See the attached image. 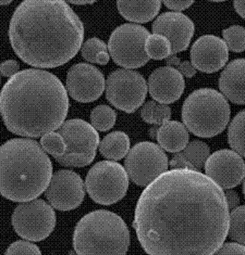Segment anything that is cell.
Masks as SVG:
<instances>
[{
    "label": "cell",
    "mask_w": 245,
    "mask_h": 255,
    "mask_svg": "<svg viewBox=\"0 0 245 255\" xmlns=\"http://www.w3.org/2000/svg\"><path fill=\"white\" fill-rule=\"evenodd\" d=\"M133 227L148 255H214L229 233L230 208L208 175L171 169L142 192Z\"/></svg>",
    "instance_id": "cell-1"
},
{
    "label": "cell",
    "mask_w": 245,
    "mask_h": 255,
    "mask_svg": "<svg viewBox=\"0 0 245 255\" xmlns=\"http://www.w3.org/2000/svg\"><path fill=\"white\" fill-rule=\"evenodd\" d=\"M8 37L28 65L56 68L79 52L84 27L66 0H23L10 19Z\"/></svg>",
    "instance_id": "cell-2"
},
{
    "label": "cell",
    "mask_w": 245,
    "mask_h": 255,
    "mask_svg": "<svg viewBox=\"0 0 245 255\" xmlns=\"http://www.w3.org/2000/svg\"><path fill=\"white\" fill-rule=\"evenodd\" d=\"M69 93L47 71L22 70L6 82L0 94V112L7 130L38 138L60 129L69 112Z\"/></svg>",
    "instance_id": "cell-3"
},
{
    "label": "cell",
    "mask_w": 245,
    "mask_h": 255,
    "mask_svg": "<svg viewBox=\"0 0 245 255\" xmlns=\"http://www.w3.org/2000/svg\"><path fill=\"white\" fill-rule=\"evenodd\" d=\"M0 156V191L4 198L29 202L46 191L53 176V165L38 142L9 139L1 146Z\"/></svg>",
    "instance_id": "cell-4"
},
{
    "label": "cell",
    "mask_w": 245,
    "mask_h": 255,
    "mask_svg": "<svg viewBox=\"0 0 245 255\" xmlns=\"http://www.w3.org/2000/svg\"><path fill=\"white\" fill-rule=\"evenodd\" d=\"M130 231L119 215L98 210L84 215L73 233V249L77 255H126Z\"/></svg>",
    "instance_id": "cell-5"
},
{
    "label": "cell",
    "mask_w": 245,
    "mask_h": 255,
    "mask_svg": "<svg viewBox=\"0 0 245 255\" xmlns=\"http://www.w3.org/2000/svg\"><path fill=\"white\" fill-rule=\"evenodd\" d=\"M231 117V108L224 95L212 88H200L188 96L181 109L186 128L200 137L220 134Z\"/></svg>",
    "instance_id": "cell-6"
},
{
    "label": "cell",
    "mask_w": 245,
    "mask_h": 255,
    "mask_svg": "<svg viewBox=\"0 0 245 255\" xmlns=\"http://www.w3.org/2000/svg\"><path fill=\"white\" fill-rule=\"evenodd\" d=\"M68 145L66 153L55 160L66 167H84L94 160L99 147V134L92 125L82 119L64 122L59 129Z\"/></svg>",
    "instance_id": "cell-7"
},
{
    "label": "cell",
    "mask_w": 245,
    "mask_h": 255,
    "mask_svg": "<svg viewBox=\"0 0 245 255\" xmlns=\"http://www.w3.org/2000/svg\"><path fill=\"white\" fill-rule=\"evenodd\" d=\"M85 188L93 202L101 205H111L126 195L129 175L125 167L117 161H99L89 170Z\"/></svg>",
    "instance_id": "cell-8"
},
{
    "label": "cell",
    "mask_w": 245,
    "mask_h": 255,
    "mask_svg": "<svg viewBox=\"0 0 245 255\" xmlns=\"http://www.w3.org/2000/svg\"><path fill=\"white\" fill-rule=\"evenodd\" d=\"M150 35L146 27L137 23H124L117 27L108 40V51L120 67L136 69L146 65L150 58L145 45Z\"/></svg>",
    "instance_id": "cell-9"
},
{
    "label": "cell",
    "mask_w": 245,
    "mask_h": 255,
    "mask_svg": "<svg viewBox=\"0 0 245 255\" xmlns=\"http://www.w3.org/2000/svg\"><path fill=\"white\" fill-rule=\"evenodd\" d=\"M53 206L43 200H32L18 205L11 216L15 232L29 242L46 240L56 227V214Z\"/></svg>",
    "instance_id": "cell-10"
},
{
    "label": "cell",
    "mask_w": 245,
    "mask_h": 255,
    "mask_svg": "<svg viewBox=\"0 0 245 255\" xmlns=\"http://www.w3.org/2000/svg\"><path fill=\"white\" fill-rule=\"evenodd\" d=\"M148 86L142 74L132 69H119L106 81V98L114 107L135 113L146 101Z\"/></svg>",
    "instance_id": "cell-11"
},
{
    "label": "cell",
    "mask_w": 245,
    "mask_h": 255,
    "mask_svg": "<svg viewBox=\"0 0 245 255\" xmlns=\"http://www.w3.org/2000/svg\"><path fill=\"white\" fill-rule=\"evenodd\" d=\"M124 167L132 181L139 187H147L167 171L168 160L163 148L154 142L144 141L130 149Z\"/></svg>",
    "instance_id": "cell-12"
},
{
    "label": "cell",
    "mask_w": 245,
    "mask_h": 255,
    "mask_svg": "<svg viewBox=\"0 0 245 255\" xmlns=\"http://www.w3.org/2000/svg\"><path fill=\"white\" fill-rule=\"evenodd\" d=\"M85 188L77 173L72 170H60L52 176L45 196L53 208L68 212L79 207L83 202Z\"/></svg>",
    "instance_id": "cell-13"
},
{
    "label": "cell",
    "mask_w": 245,
    "mask_h": 255,
    "mask_svg": "<svg viewBox=\"0 0 245 255\" xmlns=\"http://www.w3.org/2000/svg\"><path fill=\"white\" fill-rule=\"evenodd\" d=\"M66 88L74 101L89 103L106 90V80L99 69L88 63H76L68 71Z\"/></svg>",
    "instance_id": "cell-14"
},
{
    "label": "cell",
    "mask_w": 245,
    "mask_h": 255,
    "mask_svg": "<svg viewBox=\"0 0 245 255\" xmlns=\"http://www.w3.org/2000/svg\"><path fill=\"white\" fill-rule=\"evenodd\" d=\"M206 175L223 189L235 188L244 180L245 163L236 151L221 149L209 156L205 164Z\"/></svg>",
    "instance_id": "cell-15"
},
{
    "label": "cell",
    "mask_w": 245,
    "mask_h": 255,
    "mask_svg": "<svg viewBox=\"0 0 245 255\" xmlns=\"http://www.w3.org/2000/svg\"><path fill=\"white\" fill-rule=\"evenodd\" d=\"M190 56L196 70L212 74L225 66L229 59V47L225 40L219 36L206 34L193 43Z\"/></svg>",
    "instance_id": "cell-16"
},
{
    "label": "cell",
    "mask_w": 245,
    "mask_h": 255,
    "mask_svg": "<svg viewBox=\"0 0 245 255\" xmlns=\"http://www.w3.org/2000/svg\"><path fill=\"white\" fill-rule=\"evenodd\" d=\"M154 34H162L168 38L172 46V54L186 50L194 34V23L188 16L179 11L160 14L153 22Z\"/></svg>",
    "instance_id": "cell-17"
},
{
    "label": "cell",
    "mask_w": 245,
    "mask_h": 255,
    "mask_svg": "<svg viewBox=\"0 0 245 255\" xmlns=\"http://www.w3.org/2000/svg\"><path fill=\"white\" fill-rule=\"evenodd\" d=\"M185 81L183 74L173 66L158 68L148 78V90L153 99L160 103L170 104L183 94Z\"/></svg>",
    "instance_id": "cell-18"
},
{
    "label": "cell",
    "mask_w": 245,
    "mask_h": 255,
    "mask_svg": "<svg viewBox=\"0 0 245 255\" xmlns=\"http://www.w3.org/2000/svg\"><path fill=\"white\" fill-rule=\"evenodd\" d=\"M219 89L234 104H245V59L234 60L220 74Z\"/></svg>",
    "instance_id": "cell-19"
},
{
    "label": "cell",
    "mask_w": 245,
    "mask_h": 255,
    "mask_svg": "<svg viewBox=\"0 0 245 255\" xmlns=\"http://www.w3.org/2000/svg\"><path fill=\"white\" fill-rule=\"evenodd\" d=\"M119 14L131 22L146 23L158 16L161 0H117Z\"/></svg>",
    "instance_id": "cell-20"
},
{
    "label": "cell",
    "mask_w": 245,
    "mask_h": 255,
    "mask_svg": "<svg viewBox=\"0 0 245 255\" xmlns=\"http://www.w3.org/2000/svg\"><path fill=\"white\" fill-rule=\"evenodd\" d=\"M210 156V148L201 140L189 142L185 148L173 156L170 169H192L200 171Z\"/></svg>",
    "instance_id": "cell-21"
},
{
    "label": "cell",
    "mask_w": 245,
    "mask_h": 255,
    "mask_svg": "<svg viewBox=\"0 0 245 255\" xmlns=\"http://www.w3.org/2000/svg\"><path fill=\"white\" fill-rule=\"evenodd\" d=\"M159 146L167 152L177 153L189 143V132L184 124L178 121H166L157 130Z\"/></svg>",
    "instance_id": "cell-22"
},
{
    "label": "cell",
    "mask_w": 245,
    "mask_h": 255,
    "mask_svg": "<svg viewBox=\"0 0 245 255\" xmlns=\"http://www.w3.org/2000/svg\"><path fill=\"white\" fill-rule=\"evenodd\" d=\"M130 137L121 131H114L106 134L99 144V152L106 159L119 161L130 151Z\"/></svg>",
    "instance_id": "cell-23"
},
{
    "label": "cell",
    "mask_w": 245,
    "mask_h": 255,
    "mask_svg": "<svg viewBox=\"0 0 245 255\" xmlns=\"http://www.w3.org/2000/svg\"><path fill=\"white\" fill-rule=\"evenodd\" d=\"M228 140L232 149L245 158V110L239 113L231 123Z\"/></svg>",
    "instance_id": "cell-24"
},
{
    "label": "cell",
    "mask_w": 245,
    "mask_h": 255,
    "mask_svg": "<svg viewBox=\"0 0 245 255\" xmlns=\"http://www.w3.org/2000/svg\"><path fill=\"white\" fill-rule=\"evenodd\" d=\"M141 117L144 121L150 125L161 126L171 118V109L168 104L157 101H147L141 110Z\"/></svg>",
    "instance_id": "cell-25"
},
{
    "label": "cell",
    "mask_w": 245,
    "mask_h": 255,
    "mask_svg": "<svg viewBox=\"0 0 245 255\" xmlns=\"http://www.w3.org/2000/svg\"><path fill=\"white\" fill-rule=\"evenodd\" d=\"M145 49L150 59L164 60L172 54V46L168 38L159 34H150L146 41Z\"/></svg>",
    "instance_id": "cell-26"
},
{
    "label": "cell",
    "mask_w": 245,
    "mask_h": 255,
    "mask_svg": "<svg viewBox=\"0 0 245 255\" xmlns=\"http://www.w3.org/2000/svg\"><path fill=\"white\" fill-rule=\"evenodd\" d=\"M90 118L93 128L105 132L114 127L117 120V114L112 108L107 105H98L93 109Z\"/></svg>",
    "instance_id": "cell-27"
},
{
    "label": "cell",
    "mask_w": 245,
    "mask_h": 255,
    "mask_svg": "<svg viewBox=\"0 0 245 255\" xmlns=\"http://www.w3.org/2000/svg\"><path fill=\"white\" fill-rule=\"evenodd\" d=\"M228 235L233 242L245 245V205L232 210Z\"/></svg>",
    "instance_id": "cell-28"
},
{
    "label": "cell",
    "mask_w": 245,
    "mask_h": 255,
    "mask_svg": "<svg viewBox=\"0 0 245 255\" xmlns=\"http://www.w3.org/2000/svg\"><path fill=\"white\" fill-rule=\"evenodd\" d=\"M40 144L47 153L52 155L54 158L65 154L68 149V145L63 135L55 131L44 134L41 137Z\"/></svg>",
    "instance_id": "cell-29"
},
{
    "label": "cell",
    "mask_w": 245,
    "mask_h": 255,
    "mask_svg": "<svg viewBox=\"0 0 245 255\" xmlns=\"http://www.w3.org/2000/svg\"><path fill=\"white\" fill-rule=\"evenodd\" d=\"M223 37L228 47L233 52L245 50V28L232 25L223 31Z\"/></svg>",
    "instance_id": "cell-30"
},
{
    "label": "cell",
    "mask_w": 245,
    "mask_h": 255,
    "mask_svg": "<svg viewBox=\"0 0 245 255\" xmlns=\"http://www.w3.org/2000/svg\"><path fill=\"white\" fill-rule=\"evenodd\" d=\"M107 50H108V47L106 46L104 41L101 40L97 37H93L85 41L82 44L81 48V53L85 61L95 63L96 55L101 51H107Z\"/></svg>",
    "instance_id": "cell-31"
},
{
    "label": "cell",
    "mask_w": 245,
    "mask_h": 255,
    "mask_svg": "<svg viewBox=\"0 0 245 255\" xmlns=\"http://www.w3.org/2000/svg\"><path fill=\"white\" fill-rule=\"evenodd\" d=\"M6 255H40L41 251L40 249L31 242H24V241H18L9 245L7 251L5 252Z\"/></svg>",
    "instance_id": "cell-32"
},
{
    "label": "cell",
    "mask_w": 245,
    "mask_h": 255,
    "mask_svg": "<svg viewBox=\"0 0 245 255\" xmlns=\"http://www.w3.org/2000/svg\"><path fill=\"white\" fill-rule=\"evenodd\" d=\"M166 64L169 66H175L179 72L186 77H192L196 74V68L193 66L192 62L190 61H183L180 62L179 59L176 56V54H171L169 57L166 58Z\"/></svg>",
    "instance_id": "cell-33"
},
{
    "label": "cell",
    "mask_w": 245,
    "mask_h": 255,
    "mask_svg": "<svg viewBox=\"0 0 245 255\" xmlns=\"http://www.w3.org/2000/svg\"><path fill=\"white\" fill-rule=\"evenodd\" d=\"M214 255H245V246L239 242L223 243Z\"/></svg>",
    "instance_id": "cell-34"
},
{
    "label": "cell",
    "mask_w": 245,
    "mask_h": 255,
    "mask_svg": "<svg viewBox=\"0 0 245 255\" xmlns=\"http://www.w3.org/2000/svg\"><path fill=\"white\" fill-rule=\"evenodd\" d=\"M1 74L5 77H12L20 72V64L14 60H7L1 63Z\"/></svg>",
    "instance_id": "cell-35"
},
{
    "label": "cell",
    "mask_w": 245,
    "mask_h": 255,
    "mask_svg": "<svg viewBox=\"0 0 245 255\" xmlns=\"http://www.w3.org/2000/svg\"><path fill=\"white\" fill-rule=\"evenodd\" d=\"M166 7L175 11H182L192 6L194 0H162Z\"/></svg>",
    "instance_id": "cell-36"
},
{
    "label": "cell",
    "mask_w": 245,
    "mask_h": 255,
    "mask_svg": "<svg viewBox=\"0 0 245 255\" xmlns=\"http://www.w3.org/2000/svg\"><path fill=\"white\" fill-rule=\"evenodd\" d=\"M225 194L230 210L232 211L233 209L238 207L239 203H240L239 195L234 190H230V189H228V191L226 192Z\"/></svg>",
    "instance_id": "cell-37"
},
{
    "label": "cell",
    "mask_w": 245,
    "mask_h": 255,
    "mask_svg": "<svg viewBox=\"0 0 245 255\" xmlns=\"http://www.w3.org/2000/svg\"><path fill=\"white\" fill-rule=\"evenodd\" d=\"M234 8L236 12L242 17L245 19V0H234Z\"/></svg>",
    "instance_id": "cell-38"
},
{
    "label": "cell",
    "mask_w": 245,
    "mask_h": 255,
    "mask_svg": "<svg viewBox=\"0 0 245 255\" xmlns=\"http://www.w3.org/2000/svg\"><path fill=\"white\" fill-rule=\"evenodd\" d=\"M109 55L107 51H101L96 55L95 58V63L99 64V65H106L109 61Z\"/></svg>",
    "instance_id": "cell-39"
},
{
    "label": "cell",
    "mask_w": 245,
    "mask_h": 255,
    "mask_svg": "<svg viewBox=\"0 0 245 255\" xmlns=\"http://www.w3.org/2000/svg\"><path fill=\"white\" fill-rule=\"evenodd\" d=\"M66 1L73 3L74 5H88V4H93L97 0H66Z\"/></svg>",
    "instance_id": "cell-40"
},
{
    "label": "cell",
    "mask_w": 245,
    "mask_h": 255,
    "mask_svg": "<svg viewBox=\"0 0 245 255\" xmlns=\"http://www.w3.org/2000/svg\"><path fill=\"white\" fill-rule=\"evenodd\" d=\"M11 1L12 0H0V3H1L2 6H7V5L11 3Z\"/></svg>",
    "instance_id": "cell-41"
},
{
    "label": "cell",
    "mask_w": 245,
    "mask_h": 255,
    "mask_svg": "<svg viewBox=\"0 0 245 255\" xmlns=\"http://www.w3.org/2000/svg\"><path fill=\"white\" fill-rule=\"evenodd\" d=\"M209 1H212V2H223V1H227V0H209Z\"/></svg>",
    "instance_id": "cell-42"
},
{
    "label": "cell",
    "mask_w": 245,
    "mask_h": 255,
    "mask_svg": "<svg viewBox=\"0 0 245 255\" xmlns=\"http://www.w3.org/2000/svg\"><path fill=\"white\" fill-rule=\"evenodd\" d=\"M243 191H244V194H245V183H244V188H243Z\"/></svg>",
    "instance_id": "cell-43"
}]
</instances>
